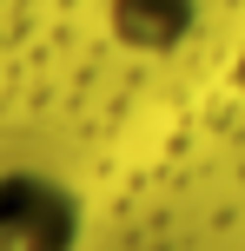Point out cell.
<instances>
[{
	"mask_svg": "<svg viewBox=\"0 0 245 251\" xmlns=\"http://www.w3.org/2000/svg\"><path fill=\"white\" fill-rule=\"evenodd\" d=\"M80 205L40 172H0V251H73Z\"/></svg>",
	"mask_w": 245,
	"mask_h": 251,
	"instance_id": "1",
	"label": "cell"
},
{
	"mask_svg": "<svg viewBox=\"0 0 245 251\" xmlns=\"http://www.w3.org/2000/svg\"><path fill=\"white\" fill-rule=\"evenodd\" d=\"M113 20H119V33L139 40V47H166L186 26V0H119Z\"/></svg>",
	"mask_w": 245,
	"mask_h": 251,
	"instance_id": "2",
	"label": "cell"
}]
</instances>
